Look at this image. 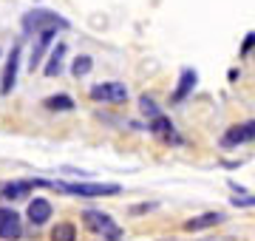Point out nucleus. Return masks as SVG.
Returning <instances> with one entry per match:
<instances>
[{
	"label": "nucleus",
	"mask_w": 255,
	"mask_h": 241,
	"mask_svg": "<svg viewBox=\"0 0 255 241\" xmlns=\"http://www.w3.org/2000/svg\"><path fill=\"white\" fill-rule=\"evenodd\" d=\"M199 85V71L196 68H182V74H179V83H176L173 94H170V102H184L187 97L193 94V88Z\"/></svg>",
	"instance_id": "nucleus-11"
},
{
	"label": "nucleus",
	"mask_w": 255,
	"mask_h": 241,
	"mask_svg": "<svg viewBox=\"0 0 255 241\" xmlns=\"http://www.w3.org/2000/svg\"><path fill=\"white\" fill-rule=\"evenodd\" d=\"M51 213H54V204L43 199V196H34L28 199V207H26V219L31 227H43V224L51 222Z\"/></svg>",
	"instance_id": "nucleus-8"
},
{
	"label": "nucleus",
	"mask_w": 255,
	"mask_h": 241,
	"mask_svg": "<svg viewBox=\"0 0 255 241\" xmlns=\"http://www.w3.org/2000/svg\"><path fill=\"white\" fill-rule=\"evenodd\" d=\"M20 236H23V216L9 204H0V239L17 241Z\"/></svg>",
	"instance_id": "nucleus-7"
},
{
	"label": "nucleus",
	"mask_w": 255,
	"mask_h": 241,
	"mask_svg": "<svg viewBox=\"0 0 255 241\" xmlns=\"http://www.w3.org/2000/svg\"><path fill=\"white\" fill-rule=\"evenodd\" d=\"M31 187H48V190H60L68 196H80V199H102V196H119V185H102V182H60V179H31Z\"/></svg>",
	"instance_id": "nucleus-2"
},
{
	"label": "nucleus",
	"mask_w": 255,
	"mask_h": 241,
	"mask_svg": "<svg viewBox=\"0 0 255 241\" xmlns=\"http://www.w3.org/2000/svg\"><path fill=\"white\" fill-rule=\"evenodd\" d=\"M20 60H23V46L14 43L6 54V63H3V71H0V94L9 97L17 85V74H20Z\"/></svg>",
	"instance_id": "nucleus-5"
},
{
	"label": "nucleus",
	"mask_w": 255,
	"mask_h": 241,
	"mask_svg": "<svg viewBox=\"0 0 255 241\" xmlns=\"http://www.w3.org/2000/svg\"><path fill=\"white\" fill-rule=\"evenodd\" d=\"M20 28L26 37H37L43 31H68L71 28V20L60 14V11L48 9V6H34V9L23 11L20 17Z\"/></svg>",
	"instance_id": "nucleus-1"
},
{
	"label": "nucleus",
	"mask_w": 255,
	"mask_h": 241,
	"mask_svg": "<svg viewBox=\"0 0 255 241\" xmlns=\"http://www.w3.org/2000/svg\"><path fill=\"white\" fill-rule=\"evenodd\" d=\"M0 57H3V48H0Z\"/></svg>",
	"instance_id": "nucleus-22"
},
{
	"label": "nucleus",
	"mask_w": 255,
	"mask_h": 241,
	"mask_svg": "<svg viewBox=\"0 0 255 241\" xmlns=\"http://www.w3.org/2000/svg\"><path fill=\"white\" fill-rule=\"evenodd\" d=\"M82 224H85V230L94 233V236H102L105 241H119L122 239V230H119V224L111 219L105 210H97V207H88V210H82Z\"/></svg>",
	"instance_id": "nucleus-3"
},
{
	"label": "nucleus",
	"mask_w": 255,
	"mask_h": 241,
	"mask_svg": "<svg viewBox=\"0 0 255 241\" xmlns=\"http://www.w3.org/2000/svg\"><path fill=\"white\" fill-rule=\"evenodd\" d=\"M247 142H255V117L253 120H244V122H236L230 125L219 139V148L221 150H233L238 145H247Z\"/></svg>",
	"instance_id": "nucleus-4"
},
{
	"label": "nucleus",
	"mask_w": 255,
	"mask_h": 241,
	"mask_svg": "<svg viewBox=\"0 0 255 241\" xmlns=\"http://www.w3.org/2000/svg\"><path fill=\"white\" fill-rule=\"evenodd\" d=\"M91 68H94V57L91 54H77L71 60V77H77V80H82V77H88L91 74Z\"/></svg>",
	"instance_id": "nucleus-15"
},
{
	"label": "nucleus",
	"mask_w": 255,
	"mask_h": 241,
	"mask_svg": "<svg viewBox=\"0 0 255 241\" xmlns=\"http://www.w3.org/2000/svg\"><path fill=\"white\" fill-rule=\"evenodd\" d=\"M238 74H241L238 68H230V83H236V80H238Z\"/></svg>",
	"instance_id": "nucleus-21"
},
{
	"label": "nucleus",
	"mask_w": 255,
	"mask_h": 241,
	"mask_svg": "<svg viewBox=\"0 0 255 241\" xmlns=\"http://www.w3.org/2000/svg\"><path fill=\"white\" fill-rule=\"evenodd\" d=\"M43 108L51 114H68L77 108V102H74L71 94H51V97H46L43 100Z\"/></svg>",
	"instance_id": "nucleus-14"
},
{
	"label": "nucleus",
	"mask_w": 255,
	"mask_h": 241,
	"mask_svg": "<svg viewBox=\"0 0 255 241\" xmlns=\"http://www.w3.org/2000/svg\"><path fill=\"white\" fill-rule=\"evenodd\" d=\"M227 219L224 213H201V216H193V219H187L184 222V230L187 233H201V230H210V227H216V224H221Z\"/></svg>",
	"instance_id": "nucleus-13"
},
{
	"label": "nucleus",
	"mask_w": 255,
	"mask_h": 241,
	"mask_svg": "<svg viewBox=\"0 0 255 241\" xmlns=\"http://www.w3.org/2000/svg\"><path fill=\"white\" fill-rule=\"evenodd\" d=\"M94 102H102V105H122L128 100V85L119 83V80H108V83H97L88 91Z\"/></svg>",
	"instance_id": "nucleus-6"
},
{
	"label": "nucleus",
	"mask_w": 255,
	"mask_h": 241,
	"mask_svg": "<svg viewBox=\"0 0 255 241\" xmlns=\"http://www.w3.org/2000/svg\"><path fill=\"white\" fill-rule=\"evenodd\" d=\"M253 48H255V31H250V34L244 37V43H241V57H247Z\"/></svg>",
	"instance_id": "nucleus-19"
},
{
	"label": "nucleus",
	"mask_w": 255,
	"mask_h": 241,
	"mask_svg": "<svg viewBox=\"0 0 255 241\" xmlns=\"http://www.w3.org/2000/svg\"><path fill=\"white\" fill-rule=\"evenodd\" d=\"M65 57H68V46L65 43H54L51 46V51L46 54V60H43V77H60L65 68Z\"/></svg>",
	"instance_id": "nucleus-10"
},
{
	"label": "nucleus",
	"mask_w": 255,
	"mask_h": 241,
	"mask_svg": "<svg viewBox=\"0 0 255 241\" xmlns=\"http://www.w3.org/2000/svg\"><path fill=\"white\" fill-rule=\"evenodd\" d=\"M51 241H77V224L57 222L54 227H51Z\"/></svg>",
	"instance_id": "nucleus-17"
},
{
	"label": "nucleus",
	"mask_w": 255,
	"mask_h": 241,
	"mask_svg": "<svg viewBox=\"0 0 255 241\" xmlns=\"http://www.w3.org/2000/svg\"><path fill=\"white\" fill-rule=\"evenodd\" d=\"M147 130L153 133V136H159V139H164L167 133H173V122L167 120L164 114H159V117H153V120H147Z\"/></svg>",
	"instance_id": "nucleus-16"
},
{
	"label": "nucleus",
	"mask_w": 255,
	"mask_h": 241,
	"mask_svg": "<svg viewBox=\"0 0 255 241\" xmlns=\"http://www.w3.org/2000/svg\"><path fill=\"white\" fill-rule=\"evenodd\" d=\"M54 40H57V31H43V34L34 37V46L28 51V68H31V71H37V68L43 65L46 54L51 51V46H54Z\"/></svg>",
	"instance_id": "nucleus-9"
},
{
	"label": "nucleus",
	"mask_w": 255,
	"mask_h": 241,
	"mask_svg": "<svg viewBox=\"0 0 255 241\" xmlns=\"http://www.w3.org/2000/svg\"><path fill=\"white\" fill-rule=\"evenodd\" d=\"M139 111H142V117L153 120V117H159V114H162V108L156 105V100L150 97V94H142V97H139Z\"/></svg>",
	"instance_id": "nucleus-18"
},
{
	"label": "nucleus",
	"mask_w": 255,
	"mask_h": 241,
	"mask_svg": "<svg viewBox=\"0 0 255 241\" xmlns=\"http://www.w3.org/2000/svg\"><path fill=\"white\" fill-rule=\"evenodd\" d=\"M34 187H31V179H14V182H6L0 187V199L3 202H20V199H28Z\"/></svg>",
	"instance_id": "nucleus-12"
},
{
	"label": "nucleus",
	"mask_w": 255,
	"mask_h": 241,
	"mask_svg": "<svg viewBox=\"0 0 255 241\" xmlns=\"http://www.w3.org/2000/svg\"><path fill=\"white\" fill-rule=\"evenodd\" d=\"M159 204L156 202H147V204H136V207H130V213L133 216H142V213H150V210H156Z\"/></svg>",
	"instance_id": "nucleus-20"
}]
</instances>
